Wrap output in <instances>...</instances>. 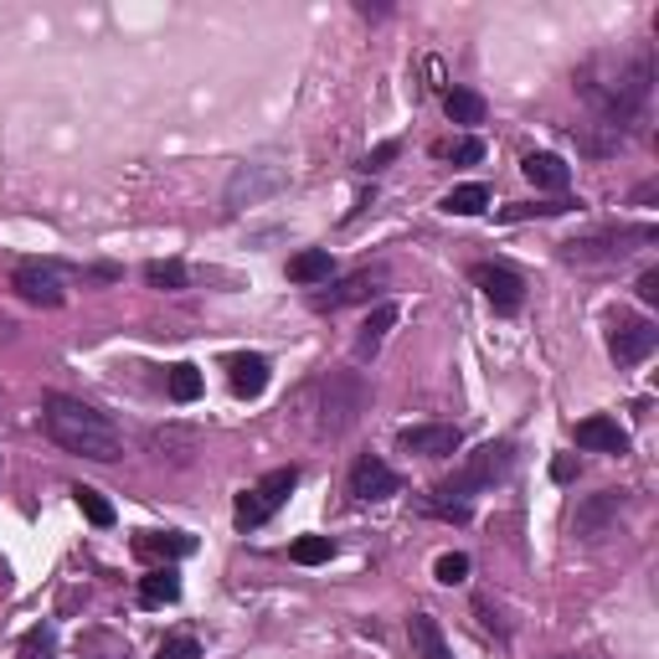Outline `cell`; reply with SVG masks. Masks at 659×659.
Here are the masks:
<instances>
[{
  "mask_svg": "<svg viewBox=\"0 0 659 659\" xmlns=\"http://www.w3.org/2000/svg\"><path fill=\"white\" fill-rule=\"evenodd\" d=\"M572 83H577V93H582V103L592 109V124H603V129H613L618 139H628V129L649 118L655 57H649V52H598Z\"/></svg>",
  "mask_w": 659,
  "mask_h": 659,
  "instance_id": "1",
  "label": "cell"
},
{
  "mask_svg": "<svg viewBox=\"0 0 659 659\" xmlns=\"http://www.w3.org/2000/svg\"><path fill=\"white\" fill-rule=\"evenodd\" d=\"M42 428L57 448H68L78 458H93V464H118L124 458V439L118 428L103 418L99 407L78 402L68 391H47L42 397Z\"/></svg>",
  "mask_w": 659,
  "mask_h": 659,
  "instance_id": "2",
  "label": "cell"
},
{
  "mask_svg": "<svg viewBox=\"0 0 659 659\" xmlns=\"http://www.w3.org/2000/svg\"><path fill=\"white\" fill-rule=\"evenodd\" d=\"M366 397H372V387H366L355 372H325L320 382L305 387L299 407L315 412V433H320V439H340V433L366 412Z\"/></svg>",
  "mask_w": 659,
  "mask_h": 659,
  "instance_id": "3",
  "label": "cell"
},
{
  "mask_svg": "<svg viewBox=\"0 0 659 659\" xmlns=\"http://www.w3.org/2000/svg\"><path fill=\"white\" fill-rule=\"evenodd\" d=\"M510 469H515V448H510V443H485V448H474V454L458 464L454 479H443L439 495H443V500H458V505H469V495L500 485Z\"/></svg>",
  "mask_w": 659,
  "mask_h": 659,
  "instance_id": "4",
  "label": "cell"
},
{
  "mask_svg": "<svg viewBox=\"0 0 659 659\" xmlns=\"http://www.w3.org/2000/svg\"><path fill=\"white\" fill-rule=\"evenodd\" d=\"M294 485H299V469L288 464V469H273L263 474L253 490H242L237 495V510H232V521L237 531H258V525H269L279 510H284V500L294 495Z\"/></svg>",
  "mask_w": 659,
  "mask_h": 659,
  "instance_id": "5",
  "label": "cell"
},
{
  "mask_svg": "<svg viewBox=\"0 0 659 659\" xmlns=\"http://www.w3.org/2000/svg\"><path fill=\"white\" fill-rule=\"evenodd\" d=\"M655 227H624V232H603V237H577V242H561V258L577 263V269H592V263H618V258L634 253V242H655Z\"/></svg>",
  "mask_w": 659,
  "mask_h": 659,
  "instance_id": "6",
  "label": "cell"
},
{
  "mask_svg": "<svg viewBox=\"0 0 659 659\" xmlns=\"http://www.w3.org/2000/svg\"><path fill=\"white\" fill-rule=\"evenodd\" d=\"M284 181H288L284 166H237L232 181H227V191H221V212H227V217H237L242 206H253V202H263V196H273Z\"/></svg>",
  "mask_w": 659,
  "mask_h": 659,
  "instance_id": "7",
  "label": "cell"
},
{
  "mask_svg": "<svg viewBox=\"0 0 659 659\" xmlns=\"http://www.w3.org/2000/svg\"><path fill=\"white\" fill-rule=\"evenodd\" d=\"M469 279L479 284V294H485V305H490L495 315H515V309L525 305V284H521V273L505 269V263H474Z\"/></svg>",
  "mask_w": 659,
  "mask_h": 659,
  "instance_id": "8",
  "label": "cell"
},
{
  "mask_svg": "<svg viewBox=\"0 0 659 659\" xmlns=\"http://www.w3.org/2000/svg\"><path fill=\"white\" fill-rule=\"evenodd\" d=\"M11 288H16L26 305L36 309H63V299H68V284H63V273L52 269V263H21L16 273H11Z\"/></svg>",
  "mask_w": 659,
  "mask_h": 659,
  "instance_id": "9",
  "label": "cell"
},
{
  "mask_svg": "<svg viewBox=\"0 0 659 659\" xmlns=\"http://www.w3.org/2000/svg\"><path fill=\"white\" fill-rule=\"evenodd\" d=\"M659 345V330L649 320H639V315H618L609 330V351L618 366H639V361H649Z\"/></svg>",
  "mask_w": 659,
  "mask_h": 659,
  "instance_id": "10",
  "label": "cell"
},
{
  "mask_svg": "<svg viewBox=\"0 0 659 659\" xmlns=\"http://www.w3.org/2000/svg\"><path fill=\"white\" fill-rule=\"evenodd\" d=\"M618 510H624V490L592 495L588 505H577L572 531L582 536V542H603V536H613V521H618Z\"/></svg>",
  "mask_w": 659,
  "mask_h": 659,
  "instance_id": "11",
  "label": "cell"
},
{
  "mask_svg": "<svg viewBox=\"0 0 659 659\" xmlns=\"http://www.w3.org/2000/svg\"><path fill=\"white\" fill-rule=\"evenodd\" d=\"M397 443H402L407 454H423V458H448L464 448V433H458L454 423H418V428H402L397 433Z\"/></svg>",
  "mask_w": 659,
  "mask_h": 659,
  "instance_id": "12",
  "label": "cell"
},
{
  "mask_svg": "<svg viewBox=\"0 0 659 659\" xmlns=\"http://www.w3.org/2000/svg\"><path fill=\"white\" fill-rule=\"evenodd\" d=\"M397 490H402V479H397L376 454H361L351 464V495L355 500H391Z\"/></svg>",
  "mask_w": 659,
  "mask_h": 659,
  "instance_id": "13",
  "label": "cell"
},
{
  "mask_svg": "<svg viewBox=\"0 0 659 659\" xmlns=\"http://www.w3.org/2000/svg\"><path fill=\"white\" fill-rule=\"evenodd\" d=\"M269 355H258V351H237L232 361H227V382H232L237 397H263L269 391Z\"/></svg>",
  "mask_w": 659,
  "mask_h": 659,
  "instance_id": "14",
  "label": "cell"
},
{
  "mask_svg": "<svg viewBox=\"0 0 659 659\" xmlns=\"http://www.w3.org/2000/svg\"><path fill=\"white\" fill-rule=\"evenodd\" d=\"M577 448H592V454H628V433L613 418H582L572 428Z\"/></svg>",
  "mask_w": 659,
  "mask_h": 659,
  "instance_id": "15",
  "label": "cell"
},
{
  "mask_svg": "<svg viewBox=\"0 0 659 659\" xmlns=\"http://www.w3.org/2000/svg\"><path fill=\"white\" fill-rule=\"evenodd\" d=\"M376 279L382 273H372V269H361V273H351V279H340L336 288H325V294H315V309H345V305H361V299H372L376 294Z\"/></svg>",
  "mask_w": 659,
  "mask_h": 659,
  "instance_id": "16",
  "label": "cell"
},
{
  "mask_svg": "<svg viewBox=\"0 0 659 659\" xmlns=\"http://www.w3.org/2000/svg\"><path fill=\"white\" fill-rule=\"evenodd\" d=\"M407 639H412V655L418 659H454V649H448L433 613H412V618H407Z\"/></svg>",
  "mask_w": 659,
  "mask_h": 659,
  "instance_id": "17",
  "label": "cell"
},
{
  "mask_svg": "<svg viewBox=\"0 0 659 659\" xmlns=\"http://www.w3.org/2000/svg\"><path fill=\"white\" fill-rule=\"evenodd\" d=\"M521 170H525V181H531V186L557 191V196H561L567 186H572V166H567L561 155H525Z\"/></svg>",
  "mask_w": 659,
  "mask_h": 659,
  "instance_id": "18",
  "label": "cell"
},
{
  "mask_svg": "<svg viewBox=\"0 0 659 659\" xmlns=\"http://www.w3.org/2000/svg\"><path fill=\"white\" fill-rule=\"evenodd\" d=\"M135 552H139V557L181 561V557L196 552V536H186V531H145V536H135Z\"/></svg>",
  "mask_w": 659,
  "mask_h": 659,
  "instance_id": "19",
  "label": "cell"
},
{
  "mask_svg": "<svg viewBox=\"0 0 659 659\" xmlns=\"http://www.w3.org/2000/svg\"><path fill=\"white\" fill-rule=\"evenodd\" d=\"M391 325H397V305H376L372 315H366V325H361V336H355V361H372V355L382 351Z\"/></svg>",
  "mask_w": 659,
  "mask_h": 659,
  "instance_id": "20",
  "label": "cell"
},
{
  "mask_svg": "<svg viewBox=\"0 0 659 659\" xmlns=\"http://www.w3.org/2000/svg\"><path fill=\"white\" fill-rule=\"evenodd\" d=\"M330 273H336L330 248H305V253L288 258V279H294V284H330Z\"/></svg>",
  "mask_w": 659,
  "mask_h": 659,
  "instance_id": "21",
  "label": "cell"
},
{
  "mask_svg": "<svg viewBox=\"0 0 659 659\" xmlns=\"http://www.w3.org/2000/svg\"><path fill=\"white\" fill-rule=\"evenodd\" d=\"M181 598V572L175 567H155L150 577H139V603L145 609H166Z\"/></svg>",
  "mask_w": 659,
  "mask_h": 659,
  "instance_id": "22",
  "label": "cell"
},
{
  "mask_svg": "<svg viewBox=\"0 0 659 659\" xmlns=\"http://www.w3.org/2000/svg\"><path fill=\"white\" fill-rule=\"evenodd\" d=\"M150 448L160 458H175V464H186L196 448H202V433L196 428H166V433H155L150 439Z\"/></svg>",
  "mask_w": 659,
  "mask_h": 659,
  "instance_id": "23",
  "label": "cell"
},
{
  "mask_svg": "<svg viewBox=\"0 0 659 659\" xmlns=\"http://www.w3.org/2000/svg\"><path fill=\"white\" fill-rule=\"evenodd\" d=\"M485 206H490V186H479V181L454 186L448 196H443V212H448V217H479Z\"/></svg>",
  "mask_w": 659,
  "mask_h": 659,
  "instance_id": "24",
  "label": "cell"
},
{
  "mask_svg": "<svg viewBox=\"0 0 659 659\" xmlns=\"http://www.w3.org/2000/svg\"><path fill=\"white\" fill-rule=\"evenodd\" d=\"M443 109L454 124H485V99L474 93V88H448L443 93Z\"/></svg>",
  "mask_w": 659,
  "mask_h": 659,
  "instance_id": "25",
  "label": "cell"
},
{
  "mask_svg": "<svg viewBox=\"0 0 659 659\" xmlns=\"http://www.w3.org/2000/svg\"><path fill=\"white\" fill-rule=\"evenodd\" d=\"M145 284L166 288V294H181V288L191 284V273H186V263H175V258H155V263H145Z\"/></svg>",
  "mask_w": 659,
  "mask_h": 659,
  "instance_id": "26",
  "label": "cell"
},
{
  "mask_svg": "<svg viewBox=\"0 0 659 659\" xmlns=\"http://www.w3.org/2000/svg\"><path fill=\"white\" fill-rule=\"evenodd\" d=\"M582 202H572V196H557V202H515L500 212V221H531V217H561V212H577Z\"/></svg>",
  "mask_w": 659,
  "mask_h": 659,
  "instance_id": "27",
  "label": "cell"
},
{
  "mask_svg": "<svg viewBox=\"0 0 659 659\" xmlns=\"http://www.w3.org/2000/svg\"><path fill=\"white\" fill-rule=\"evenodd\" d=\"M78 655L83 659H129V649H124V639H118V634H83V639H78Z\"/></svg>",
  "mask_w": 659,
  "mask_h": 659,
  "instance_id": "28",
  "label": "cell"
},
{
  "mask_svg": "<svg viewBox=\"0 0 659 659\" xmlns=\"http://www.w3.org/2000/svg\"><path fill=\"white\" fill-rule=\"evenodd\" d=\"M288 557L299 561V567H320V561L336 557V542L330 536H299V542L288 546Z\"/></svg>",
  "mask_w": 659,
  "mask_h": 659,
  "instance_id": "29",
  "label": "cell"
},
{
  "mask_svg": "<svg viewBox=\"0 0 659 659\" xmlns=\"http://www.w3.org/2000/svg\"><path fill=\"white\" fill-rule=\"evenodd\" d=\"M170 397H175V402H196V397H202V372H196L191 361L170 366Z\"/></svg>",
  "mask_w": 659,
  "mask_h": 659,
  "instance_id": "30",
  "label": "cell"
},
{
  "mask_svg": "<svg viewBox=\"0 0 659 659\" xmlns=\"http://www.w3.org/2000/svg\"><path fill=\"white\" fill-rule=\"evenodd\" d=\"M16 655H21V659H57V634H52L47 624L26 628V639H21Z\"/></svg>",
  "mask_w": 659,
  "mask_h": 659,
  "instance_id": "31",
  "label": "cell"
},
{
  "mask_svg": "<svg viewBox=\"0 0 659 659\" xmlns=\"http://www.w3.org/2000/svg\"><path fill=\"white\" fill-rule=\"evenodd\" d=\"M72 495H78V510H83V515H88L93 525H114V505H109V500H103V495L93 490V485H78Z\"/></svg>",
  "mask_w": 659,
  "mask_h": 659,
  "instance_id": "32",
  "label": "cell"
},
{
  "mask_svg": "<svg viewBox=\"0 0 659 659\" xmlns=\"http://www.w3.org/2000/svg\"><path fill=\"white\" fill-rule=\"evenodd\" d=\"M433 577H439L443 588H458V582L469 577V557H464V552H443L439 567H433Z\"/></svg>",
  "mask_w": 659,
  "mask_h": 659,
  "instance_id": "33",
  "label": "cell"
},
{
  "mask_svg": "<svg viewBox=\"0 0 659 659\" xmlns=\"http://www.w3.org/2000/svg\"><path fill=\"white\" fill-rule=\"evenodd\" d=\"M155 659H202V644L191 639V634H175V639H166L155 649Z\"/></svg>",
  "mask_w": 659,
  "mask_h": 659,
  "instance_id": "34",
  "label": "cell"
},
{
  "mask_svg": "<svg viewBox=\"0 0 659 659\" xmlns=\"http://www.w3.org/2000/svg\"><path fill=\"white\" fill-rule=\"evenodd\" d=\"M397 155H402V145H397V139H382V145H376V150L361 160V175H376V170H387Z\"/></svg>",
  "mask_w": 659,
  "mask_h": 659,
  "instance_id": "35",
  "label": "cell"
},
{
  "mask_svg": "<svg viewBox=\"0 0 659 659\" xmlns=\"http://www.w3.org/2000/svg\"><path fill=\"white\" fill-rule=\"evenodd\" d=\"M454 160H458V166H474V160H485V145H479V139H458V145H454Z\"/></svg>",
  "mask_w": 659,
  "mask_h": 659,
  "instance_id": "36",
  "label": "cell"
},
{
  "mask_svg": "<svg viewBox=\"0 0 659 659\" xmlns=\"http://www.w3.org/2000/svg\"><path fill=\"white\" fill-rule=\"evenodd\" d=\"M639 299H644V305H659V269L639 273Z\"/></svg>",
  "mask_w": 659,
  "mask_h": 659,
  "instance_id": "37",
  "label": "cell"
},
{
  "mask_svg": "<svg viewBox=\"0 0 659 659\" xmlns=\"http://www.w3.org/2000/svg\"><path fill=\"white\" fill-rule=\"evenodd\" d=\"M572 474H577L572 458H557V464H552V479H572Z\"/></svg>",
  "mask_w": 659,
  "mask_h": 659,
  "instance_id": "38",
  "label": "cell"
},
{
  "mask_svg": "<svg viewBox=\"0 0 659 659\" xmlns=\"http://www.w3.org/2000/svg\"><path fill=\"white\" fill-rule=\"evenodd\" d=\"M561 659H582V655H561Z\"/></svg>",
  "mask_w": 659,
  "mask_h": 659,
  "instance_id": "39",
  "label": "cell"
}]
</instances>
